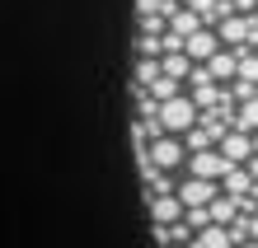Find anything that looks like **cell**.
<instances>
[{"label": "cell", "mask_w": 258, "mask_h": 248, "mask_svg": "<svg viewBox=\"0 0 258 248\" xmlns=\"http://www.w3.org/2000/svg\"><path fill=\"white\" fill-rule=\"evenodd\" d=\"M183 52H188V61H192V66H202V61L211 56V52H221V38H216V28H197V33H188L183 38Z\"/></svg>", "instance_id": "6"}, {"label": "cell", "mask_w": 258, "mask_h": 248, "mask_svg": "<svg viewBox=\"0 0 258 248\" xmlns=\"http://www.w3.org/2000/svg\"><path fill=\"white\" fill-rule=\"evenodd\" d=\"M197 113H202V108H197L188 94H174V99H164V103L155 108V122H160L169 136H183L192 122H197Z\"/></svg>", "instance_id": "1"}, {"label": "cell", "mask_w": 258, "mask_h": 248, "mask_svg": "<svg viewBox=\"0 0 258 248\" xmlns=\"http://www.w3.org/2000/svg\"><path fill=\"white\" fill-rule=\"evenodd\" d=\"M235 61H239V52H211L207 61H202V66H207V75H211V80H216V85H230L235 80Z\"/></svg>", "instance_id": "9"}, {"label": "cell", "mask_w": 258, "mask_h": 248, "mask_svg": "<svg viewBox=\"0 0 258 248\" xmlns=\"http://www.w3.org/2000/svg\"><path fill=\"white\" fill-rule=\"evenodd\" d=\"M183 248H235V234H230V225H207V229H197Z\"/></svg>", "instance_id": "8"}, {"label": "cell", "mask_w": 258, "mask_h": 248, "mask_svg": "<svg viewBox=\"0 0 258 248\" xmlns=\"http://www.w3.org/2000/svg\"><path fill=\"white\" fill-rule=\"evenodd\" d=\"M230 127H239V131H249V136L258 131V94H253V99H244V103L235 108V122H230Z\"/></svg>", "instance_id": "14"}, {"label": "cell", "mask_w": 258, "mask_h": 248, "mask_svg": "<svg viewBox=\"0 0 258 248\" xmlns=\"http://www.w3.org/2000/svg\"><path fill=\"white\" fill-rule=\"evenodd\" d=\"M221 188H225V197H235V201H244V197H249V192L258 188V183L249 178V169H244V164H235L230 174L221 178Z\"/></svg>", "instance_id": "10"}, {"label": "cell", "mask_w": 258, "mask_h": 248, "mask_svg": "<svg viewBox=\"0 0 258 248\" xmlns=\"http://www.w3.org/2000/svg\"><path fill=\"white\" fill-rule=\"evenodd\" d=\"M150 225H174V220H183V201H178L174 192H150Z\"/></svg>", "instance_id": "7"}, {"label": "cell", "mask_w": 258, "mask_h": 248, "mask_svg": "<svg viewBox=\"0 0 258 248\" xmlns=\"http://www.w3.org/2000/svg\"><path fill=\"white\" fill-rule=\"evenodd\" d=\"M207 215H211V225H230L235 215H239V201L225 197V192H216V197L207 201Z\"/></svg>", "instance_id": "11"}, {"label": "cell", "mask_w": 258, "mask_h": 248, "mask_svg": "<svg viewBox=\"0 0 258 248\" xmlns=\"http://www.w3.org/2000/svg\"><path fill=\"white\" fill-rule=\"evenodd\" d=\"M216 150H221L230 164H244L249 154H253V136H249V131H239V127H225V131H221V141H216Z\"/></svg>", "instance_id": "5"}, {"label": "cell", "mask_w": 258, "mask_h": 248, "mask_svg": "<svg viewBox=\"0 0 258 248\" xmlns=\"http://www.w3.org/2000/svg\"><path fill=\"white\" fill-rule=\"evenodd\" d=\"M216 192H221V183H216V178H192V174L174 188V197L183 201V206H207V201L216 197Z\"/></svg>", "instance_id": "4"}, {"label": "cell", "mask_w": 258, "mask_h": 248, "mask_svg": "<svg viewBox=\"0 0 258 248\" xmlns=\"http://www.w3.org/2000/svg\"><path fill=\"white\" fill-rule=\"evenodd\" d=\"M230 169H235V164L225 159L216 145H211V150H192V154H188V174H192V178H216V183H221Z\"/></svg>", "instance_id": "3"}, {"label": "cell", "mask_w": 258, "mask_h": 248, "mask_svg": "<svg viewBox=\"0 0 258 248\" xmlns=\"http://www.w3.org/2000/svg\"><path fill=\"white\" fill-rule=\"evenodd\" d=\"M253 5H258V0H253Z\"/></svg>", "instance_id": "21"}, {"label": "cell", "mask_w": 258, "mask_h": 248, "mask_svg": "<svg viewBox=\"0 0 258 248\" xmlns=\"http://www.w3.org/2000/svg\"><path fill=\"white\" fill-rule=\"evenodd\" d=\"M155 75H160V61H155V56H136V85L146 89Z\"/></svg>", "instance_id": "16"}, {"label": "cell", "mask_w": 258, "mask_h": 248, "mask_svg": "<svg viewBox=\"0 0 258 248\" xmlns=\"http://www.w3.org/2000/svg\"><path fill=\"white\" fill-rule=\"evenodd\" d=\"M249 19H253V28H258V5H253V14H249Z\"/></svg>", "instance_id": "20"}, {"label": "cell", "mask_w": 258, "mask_h": 248, "mask_svg": "<svg viewBox=\"0 0 258 248\" xmlns=\"http://www.w3.org/2000/svg\"><path fill=\"white\" fill-rule=\"evenodd\" d=\"M244 169H249V178L258 183V154H249V159H244Z\"/></svg>", "instance_id": "19"}, {"label": "cell", "mask_w": 258, "mask_h": 248, "mask_svg": "<svg viewBox=\"0 0 258 248\" xmlns=\"http://www.w3.org/2000/svg\"><path fill=\"white\" fill-rule=\"evenodd\" d=\"M183 159H188V150H183V141H178V136H169V131L155 136V141L146 145V169H164V174H174ZM146 169H141V174H146Z\"/></svg>", "instance_id": "2"}, {"label": "cell", "mask_w": 258, "mask_h": 248, "mask_svg": "<svg viewBox=\"0 0 258 248\" xmlns=\"http://www.w3.org/2000/svg\"><path fill=\"white\" fill-rule=\"evenodd\" d=\"M178 89H183V85H178V80H169V75H155V80H150V85H146V94H150V99H155V103H164V99H174V94H178Z\"/></svg>", "instance_id": "15"}, {"label": "cell", "mask_w": 258, "mask_h": 248, "mask_svg": "<svg viewBox=\"0 0 258 248\" xmlns=\"http://www.w3.org/2000/svg\"><path fill=\"white\" fill-rule=\"evenodd\" d=\"M136 52H141V56H160V38L155 33H141V38H136Z\"/></svg>", "instance_id": "18"}, {"label": "cell", "mask_w": 258, "mask_h": 248, "mask_svg": "<svg viewBox=\"0 0 258 248\" xmlns=\"http://www.w3.org/2000/svg\"><path fill=\"white\" fill-rule=\"evenodd\" d=\"M164 28H169V33H178V38H188V33H197V28H202V19H197L188 5H178L169 19H164Z\"/></svg>", "instance_id": "13"}, {"label": "cell", "mask_w": 258, "mask_h": 248, "mask_svg": "<svg viewBox=\"0 0 258 248\" xmlns=\"http://www.w3.org/2000/svg\"><path fill=\"white\" fill-rule=\"evenodd\" d=\"M160 75H169V80H178V85H183L188 75H192L188 52H164V56H160Z\"/></svg>", "instance_id": "12"}, {"label": "cell", "mask_w": 258, "mask_h": 248, "mask_svg": "<svg viewBox=\"0 0 258 248\" xmlns=\"http://www.w3.org/2000/svg\"><path fill=\"white\" fill-rule=\"evenodd\" d=\"M136 24H141V33H164V14H136Z\"/></svg>", "instance_id": "17"}]
</instances>
